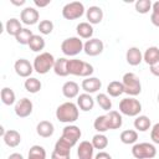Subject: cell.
I'll list each match as a JSON object with an SVG mask.
<instances>
[{
    "label": "cell",
    "mask_w": 159,
    "mask_h": 159,
    "mask_svg": "<svg viewBox=\"0 0 159 159\" xmlns=\"http://www.w3.org/2000/svg\"><path fill=\"white\" fill-rule=\"evenodd\" d=\"M78 106L73 102H65L56 109V118L62 123H73L78 119Z\"/></svg>",
    "instance_id": "1"
},
{
    "label": "cell",
    "mask_w": 159,
    "mask_h": 159,
    "mask_svg": "<svg viewBox=\"0 0 159 159\" xmlns=\"http://www.w3.org/2000/svg\"><path fill=\"white\" fill-rule=\"evenodd\" d=\"M67 70L70 75L73 76H80V77H91V75L94 72V68L91 63L84 62L82 60H68V65H67Z\"/></svg>",
    "instance_id": "2"
},
{
    "label": "cell",
    "mask_w": 159,
    "mask_h": 159,
    "mask_svg": "<svg viewBox=\"0 0 159 159\" xmlns=\"http://www.w3.org/2000/svg\"><path fill=\"white\" fill-rule=\"evenodd\" d=\"M55 61V57L50 52H41L35 57L32 66L39 75H46L50 70H53Z\"/></svg>",
    "instance_id": "3"
},
{
    "label": "cell",
    "mask_w": 159,
    "mask_h": 159,
    "mask_svg": "<svg viewBox=\"0 0 159 159\" xmlns=\"http://www.w3.org/2000/svg\"><path fill=\"white\" fill-rule=\"evenodd\" d=\"M122 84H123V88H124V93H127V94H129L132 97L138 96L142 92L140 80L133 72H127V73L123 75Z\"/></svg>",
    "instance_id": "4"
},
{
    "label": "cell",
    "mask_w": 159,
    "mask_h": 159,
    "mask_svg": "<svg viewBox=\"0 0 159 159\" xmlns=\"http://www.w3.org/2000/svg\"><path fill=\"white\" fill-rule=\"evenodd\" d=\"M142 111V103L134 97L123 98L119 102V112L128 117H137Z\"/></svg>",
    "instance_id": "5"
},
{
    "label": "cell",
    "mask_w": 159,
    "mask_h": 159,
    "mask_svg": "<svg viewBox=\"0 0 159 159\" xmlns=\"http://www.w3.org/2000/svg\"><path fill=\"white\" fill-rule=\"evenodd\" d=\"M83 46L84 43L82 42V40L80 37L73 36V37H68L62 41L61 51L63 52L65 56H76L81 51H83Z\"/></svg>",
    "instance_id": "6"
},
{
    "label": "cell",
    "mask_w": 159,
    "mask_h": 159,
    "mask_svg": "<svg viewBox=\"0 0 159 159\" xmlns=\"http://www.w3.org/2000/svg\"><path fill=\"white\" fill-rule=\"evenodd\" d=\"M132 154L135 159H152L157 155V148L150 143H137L132 148Z\"/></svg>",
    "instance_id": "7"
},
{
    "label": "cell",
    "mask_w": 159,
    "mask_h": 159,
    "mask_svg": "<svg viewBox=\"0 0 159 159\" xmlns=\"http://www.w3.org/2000/svg\"><path fill=\"white\" fill-rule=\"evenodd\" d=\"M84 14V6L80 1H72L66 4L62 7V16L66 20H76L80 19Z\"/></svg>",
    "instance_id": "8"
},
{
    "label": "cell",
    "mask_w": 159,
    "mask_h": 159,
    "mask_svg": "<svg viewBox=\"0 0 159 159\" xmlns=\"http://www.w3.org/2000/svg\"><path fill=\"white\" fill-rule=\"evenodd\" d=\"M82 135V132L81 129L77 127V125H73V124H70V125H66L63 129H62V135L61 138H63L66 142H68L72 147L78 142V139L81 138Z\"/></svg>",
    "instance_id": "9"
},
{
    "label": "cell",
    "mask_w": 159,
    "mask_h": 159,
    "mask_svg": "<svg viewBox=\"0 0 159 159\" xmlns=\"http://www.w3.org/2000/svg\"><path fill=\"white\" fill-rule=\"evenodd\" d=\"M103 48L104 45L99 39H89L84 42L83 46V51L87 56H98L99 53L103 52Z\"/></svg>",
    "instance_id": "10"
},
{
    "label": "cell",
    "mask_w": 159,
    "mask_h": 159,
    "mask_svg": "<svg viewBox=\"0 0 159 159\" xmlns=\"http://www.w3.org/2000/svg\"><path fill=\"white\" fill-rule=\"evenodd\" d=\"M32 109H34V104H32V102H31L29 98H26V97L19 99V101L16 102V104H15V114H16L17 117H20V118H26V117H29V116L32 113Z\"/></svg>",
    "instance_id": "11"
},
{
    "label": "cell",
    "mask_w": 159,
    "mask_h": 159,
    "mask_svg": "<svg viewBox=\"0 0 159 159\" xmlns=\"http://www.w3.org/2000/svg\"><path fill=\"white\" fill-rule=\"evenodd\" d=\"M14 70L17 76L24 77V78H29L31 76V73L35 71L34 66L26 58H19L14 65Z\"/></svg>",
    "instance_id": "12"
},
{
    "label": "cell",
    "mask_w": 159,
    "mask_h": 159,
    "mask_svg": "<svg viewBox=\"0 0 159 159\" xmlns=\"http://www.w3.org/2000/svg\"><path fill=\"white\" fill-rule=\"evenodd\" d=\"M40 19V14L35 7H25L24 10H21L20 14V20L22 24L25 25H35Z\"/></svg>",
    "instance_id": "13"
},
{
    "label": "cell",
    "mask_w": 159,
    "mask_h": 159,
    "mask_svg": "<svg viewBox=\"0 0 159 159\" xmlns=\"http://www.w3.org/2000/svg\"><path fill=\"white\" fill-rule=\"evenodd\" d=\"M82 89L84 91V93H96L98 89H101L102 87V82L99 78L97 77H87L82 81V84H81Z\"/></svg>",
    "instance_id": "14"
},
{
    "label": "cell",
    "mask_w": 159,
    "mask_h": 159,
    "mask_svg": "<svg viewBox=\"0 0 159 159\" xmlns=\"http://www.w3.org/2000/svg\"><path fill=\"white\" fill-rule=\"evenodd\" d=\"M93 153H94V147L92 145L91 142L83 140L80 143L77 149L78 159H93Z\"/></svg>",
    "instance_id": "15"
},
{
    "label": "cell",
    "mask_w": 159,
    "mask_h": 159,
    "mask_svg": "<svg viewBox=\"0 0 159 159\" xmlns=\"http://www.w3.org/2000/svg\"><path fill=\"white\" fill-rule=\"evenodd\" d=\"M86 17L91 25L99 24L103 19V10L99 6H89L86 10Z\"/></svg>",
    "instance_id": "16"
},
{
    "label": "cell",
    "mask_w": 159,
    "mask_h": 159,
    "mask_svg": "<svg viewBox=\"0 0 159 159\" xmlns=\"http://www.w3.org/2000/svg\"><path fill=\"white\" fill-rule=\"evenodd\" d=\"M125 60L130 66H138L143 61V55H142V52L138 47L133 46V47H129L127 50Z\"/></svg>",
    "instance_id": "17"
},
{
    "label": "cell",
    "mask_w": 159,
    "mask_h": 159,
    "mask_svg": "<svg viewBox=\"0 0 159 159\" xmlns=\"http://www.w3.org/2000/svg\"><path fill=\"white\" fill-rule=\"evenodd\" d=\"M78 92H80V86L75 81H67L62 86V94L68 99L78 97Z\"/></svg>",
    "instance_id": "18"
},
{
    "label": "cell",
    "mask_w": 159,
    "mask_h": 159,
    "mask_svg": "<svg viewBox=\"0 0 159 159\" xmlns=\"http://www.w3.org/2000/svg\"><path fill=\"white\" fill-rule=\"evenodd\" d=\"M2 139H4V143H5L7 147L15 148V147H17V145L20 144V142H21V135H20V133H19L17 130H15V129H9V130L5 133V135L2 137Z\"/></svg>",
    "instance_id": "19"
},
{
    "label": "cell",
    "mask_w": 159,
    "mask_h": 159,
    "mask_svg": "<svg viewBox=\"0 0 159 159\" xmlns=\"http://www.w3.org/2000/svg\"><path fill=\"white\" fill-rule=\"evenodd\" d=\"M77 106L81 111L83 112H88L93 108L94 106V99L91 97V94L88 93H82L77 97Z\"/></svg>",
    "instance_id": "20"
},
{
    "label": "cell",
    "mask_w": 159,
    "mask_h": 159,
    "mask_svg": "<svg viewBox=\"0 0 159 159\" xmlns=\"http://www.w3.org/2000/svg\"><path fill=\"white\" fill-rule=\"evenodd\" d=\"M55 132V127L48 120H41L36 127V133L42 138H50Z\"/></svg>",
    "instance_id": "21"
},
{
    "label": "cell",
    "mask_w": 159,
    "mask_h": 159,
    "mask_svg": "<svg viewBox=\"0 0 159 159\" xmlns=\"http://www.w3.org/2000/svg\"><path fill=\"white\" fill-rule=\"evenodd\" d=\"M143 60L147 65L152 66L154 63H157L159 61V47L157 46H150L145 50L144 55H143Z\"/></svg>",
    "instance_id": "22"
},
{
    "label": "cell",
    "mask_w": 159,
    "mask_h": 159,
    "mask_svg": "<svg viewBox=\"0 0 159 159\" xmlns=\"http://www.w3.org/2000/svg\"><path fill=\"white\" fill-rule=\"evenodd\" d=\"M67 65H68V60L66 57H60L55 61L53 65V72L60 76V77H66L68 76V70H67Z\"/></svg>",
    "instance_id": "23"
},
{
    "label": "cell",
    "mask_w": 159,
    "mask_h": 159,
    "mask_svg": "<svg viewBox=\"0 0 159 159\" xmlns=\"http://www.w3.org/2000/svg\"><path fill=\"white\" fill-rule=\"evenodd\" d=\"M76 31H77V35L81 39H88L89 40L93 36V27L88 21L80 22L77 25V27H76Z\"/></svg>",
    "instance_id": "24"
},
{
    "label": "cell",
    "mask_w": 159,
    "mask_h": 159,
    "mask_svg": "<svg viewBox=\"0 0 159 159\" xmlns=\"http://www.w3.org/2000/svg\"><path fill=\"white\" fill-rule=\"evenodd\" d=\"M22 29L24 27L21 26V21L15 19V17L9 19L6 21V24H5V30H6L7 35H10V36H16Z\"/></svg>",
    "instance_id": "25"
},
{
    "label": "cell",
    "mask_w": 159,
    "mask_h": 159,
    "mask_svg": "<svg viewBox=\"0 0 159 159\" xmlns=\"http://www.w3.org/2000/svg\"><path fill=\"white\" fill-rule=\"evenodd\" d=\"M107 118H108L109 129H118V128L122 127L123 119H122V116L119 114V112H117V111H109L108 114H107Z\"/></svg>",
    "instance_id": "26"
},
{
    "label": "cell",
    "mask_w": 159,
    "mask_h": 159,
    "mask_svg": "<svg viewBox=\"0 0 159 159\" xmlns=\"http://www.w3.org/2000/svg\"><path fill=\"white\" fill-rule=\"evenodd\" d=\"M45 40H43V37L42 36H40V35H32V37H31V40H30V42H29V47H30V50L31 51H34V52H40V51H42L43 48H45Z\"/></svg>",
    "instance_id": "27"
},
{
    "label": "cell",
    "mask_w": 159,
    "mask_h": 159,
    "mask_svg": "<svg viewBox=\"0 0 159 159\" xmlns=\"http://www.w3.org/2000/svg\"><path fill=\"white\" fill-rule=\"evenodd\" d=\"M107 93L111 97H119L120 94H123L124 93V88H123L122 82H119V81L109 82L108 86H107Z\"/></svg>",
    "instance_id": "28"
},
{
    "label": "cell",
    "mask_w": 159,
    "mask_h": 159,
    "mask_svg": "<svg viewBox=\"0 0 159 159\" xmlns=\"http://www.w3.org/2000/svg\"><path fill=\"white\" fill-rule=\"evenodd\" d=\"M150 125L152 122L147 116H137V118L134 119V128L139 132H147L150 128Z\"/></svg>",
    "instance_id": "29"
},
{
    "label": "cell",
    "mask_w": 159,
    "mask_h": 159,
    "mask_svg": "<svg viewBox=\"0 0 159 159\" xmlns=\"http://www.w3.org/2000/svg\"><path fill=\"white\" fill-rule=\"evenodd\" d=\"M119 139L123 144H134L138 140V133H137V130L127 129V130H123L120 133Z\"/></svg>",
    "instance_id": "30"
},
{
    "label": "cell",
    "mask_w": 159,
    "mask_h": 159,
    "mask_svg": "<svg viewBox=\"0 0 159 159\" xmlns=\"http://www.w3.org/2000/svg\"><path fill=\"white\" fill-rule=\"evenodd\" d=\"M0 97H1V102L6 106H11L15 103V99H16V96H15V92L9 88V87H4L1 89V93H0Z\"/></svg>",
    "instance_id": "31"
},
{
    "label": "cell",
    "mask_w": 159,
    "mask_h": 159,
    "mask_svg": "<svg viewBox=\"0 0 159 159\" xmlns=\"http://www.w3.org/2000/svg\"><path fill=\"white\" fill-rule=\"evenodd\" d=\"M93 127H94V129H96L98 133H104V132L109 130V124H108L107 114H104V116H98V117L94 119Z\"/></svg>",
    "instance_id": "32"
},
{
    "label": "cell",
    "mask_w": 159,
    "mask_h": 159,
    "mask_svg": "<svg viewBox=\"0 0 159 159\" xmlns=\"http://www.w3.org/2000/svg\"><path fill=\"white\" fill-rule=\"evenodd\" d=\"M24 86H25V89H26L27 92H30V93H37V92H40V89H41V87H42L40 80H37V78H35V77H29V78L25 81Z\"/></svg>",
    "instance_id": "33"
},
{
    "label": "cell",
    "mask_w": 159,
    "mask_h": 159,
    "mask_svg": "<svg viewBox=\"0 0 159 159\" xmlns=\"http://www.w3.org/2000/svg\"><path fill=\"white\" fill-rule=\"evenodd\" d=\"M91 143H92V145L94 147V149L102 150V149L107 148V145H108V138H107L103 133H97V134L93 135Z\"/></svg>",
    "instance_id": "34"
},
{
    "label": "cell",
    "mask_w": 159,
    "mask_h": 159,
    "mask_svg": "<svg viewBox=\"0 0 159 159\" xmlns=\"http://www.w3.org/2000/svg\"><path fill=\"white\" fill-rule=\"evenodd\" d=\"M27 159H46V150L41 145H32L29 150Z\"/></svg>",
    "instance_id": "35"
},
{
    "label": "cell",
    "mask_w": 159,
    "mask_h": 159,
    "mask_svg": "<svg viewBox=\"0 0 159 159\" xmlns=\"http://www.w3.org/2000/svg\"><path fill=\"white\" fill-rule=\"evenodd\" d=\"M96 101H97L98 106L103 111H108L109 112L112 109V101L108 97V94H106V93H98L97 97H96Z\"/></svg>",
    "instance_id": "36"
},
{
    "label": "cell",
    "mask_w": 159,
    "mask_h": 159,
    "mask_svg": "<svg viewBox=\"0 0 159 159\" xmlns=\"http://www.w3.org/2000/svg\"><path fill=\"white\" fill-rule=\"evenodd\" d=\"M71 148H72V145L68 142H66L63 138H60L55 144L53 152L60 153V154H71Z\"/></svg>",
    "instance_id": "37"
},
{
    "label": "cell",
    "mask_w": 159,
    "mask_h": 159,
    "mask_svg": "<svg viewBox=\"0 0 159 159\" xmlns=\"http://www.w3.org/2000/svg\"><path fill=\"white\" fill-rule=\"evenodd\" d=\"M32 35H34L32 31L25 27V29H22V30L15 36V39H16V41H17L20 45H29V42H30Z\"/></svg>",
    "instance_id": "38"
},
{
    "label": "cell",
    "mask_w": 159,
    "mask_h": 159,
    "mask_svg": "<svg viewBox=\"0 0 159 159\" xmlns=\"http://www.w3.org/2000/svg\"><path fill=\"white\" fill-rule=\"evenodd\" d=\"M152 5H153V2L150 0H138V1H135L134 6H135L137 12L147 14V12H149V10H152Z\"/></svg>",
    "instance_id": "39"
},
{
    "label": "cell",
    "mask_w": 159,
    "mask_h": 159,
    "mask_svg": "<svg viewBox=\"0 0 159 159\" xmlns=\"http://www.w3.org/2000/svg\"><path fill=\"white\" fill-rule=\"evenodd\" d=\"M53 30V22L51 20H42L39 24V31L42 35H50Z\"/></svg>",
    "instance_id": "40"
},
{
    "label": "cell",
    "mask_w": 159,
    "mask_h": 159,
    "mask_svg": "<svg viewBox=\"0 0 159 159\" xmlns=\"http://www.w3.org/2000/svg\"><path fill=\"white\" fill-rule=\"evenodd\" d=\"M150 139L153 140V143L159 144V123H155L150 130Z\"/></svg>",
    "instance_id": "41"
},
{
    "label": "cell",
    "mask_w": 159,
    "mask_h": 159,
    "mask_svg": "<svg viewBox=\"0 0 159 159\" xmlns=\"http://www.w3.org/2000/svg\"><path fill=\"white\" fill-rule=\"evenodd\" d=\"M51 159H71V154H60V153L52 152Z\"/></svg>",
    "instance_id": "42"
},
{
    "label": "cell",
    "mask_w": 159,
    "mask_h": 159,
    "mask_svg": "<svg viewBox=\"0 0 159 159\" xmlns=\"http://www.w3.org/2000/svg\"><path fill=\"white\" fill-rule=\"evenodd\" d=\"M149 67H150V72H152V75H154V76L159 77V61H158L157 63H154V65L149 66Z\"/></svg>",
    "instance_id": "43"
},
{
    "label": "cell",
    "mask_w": 159,
    "mask_h": 159,
    "mask_svg": "<svg viewBox=\"0 0 159 159\" xmlns=\"http://www.w3.org/2000/svg\"><path fill=\"white\" fill-rule=\"evenodd\" d=\"M94 159H112V157H111L108 153H106V152H99V153L94 157Z\"/></svg>",
    "instance_id": "44"
},
{
    "label": "cell",
    "mask_w": 159,
    "mask_h": 159,
    "mask_svg": "<svg viewBox=\"0 0 159 159\" xmlns=\"http://www.w3.org/2000/svg\"><path fill=\"white\" fill-rule=\"evenodd\" d=\"M150 21H152V24H153L154 26L159 27V14H152Z\"/></svg>",
    "instance_id": "45"
},
{
    "label": "cell",
    "mask_w": 159,
    "mask_h": 159,
    "mask_svg": "<svg viewBox=\"0 0 159 159\" xmlns=\"http://www.w3.org/2000/svg\"><path fill=\"white\" fill-rule=\"evenodd\" d=\"M34 4L36 6H39V7H45V6H47L50 4V0H47V1H37V0H35Z\"/></svg>",
    "instance_id": "46"
},
{
    "label": "cell",
    "mask_w": 159,
    "mask_h": 159,
    "mask_svg": "<svg viewBox=\"0 0 159 159\" xmlns=\"http://www.w3.org/2000/svg\"><path fill=\"white\" fill-rule=\"evenodd\" d=\"M152 14H159V1H155V2H153V5H152Z\"/></svg>",
    "instance_id": "47"
},
{
    "label": "cell",
    "mask_w": 159,
    "mask_h": 159,
    "mask_svg": "<svg viewBox=\"0 0 159 159\" xmlns=\"http://www.w3.org/2000/svg\"><path fill=\"white\" fill-rule=\"evenodd\" d=\"M7 159H24V157H22L20 153H12V154L9 155Z\"/></svg>",
    "instance_id": "48"
},
{
    "label": "cell",
    "mask_w": 159,
    "mask_h": 159,
    "mask_svg": "<svg viewBox=\"0 0 159 159\" xmlns=\"http://www.w3.org/2000/svg\"><path fill=\"white\" fill-rule=\"evenodd\" d=\"M11 4L16 5V6H21L25 4V0H20V1H15V0H11Z\"/></svg>",
    "instance_id": "49"
},
{
    "label": "cell",
    "mask_w": 159,
    "mask_h": 159,
    "mask_svg": "<svg viewBox=\"0 0 159 159\" xmlns=\"http://www.w3.org/2000/svg\"><path fill=\"white\" fill-rule=\"evenodd\" d=\"M158 102H159V93H158Z\"/></svg>",
    "instance_id": "50"
}]
</instances>
